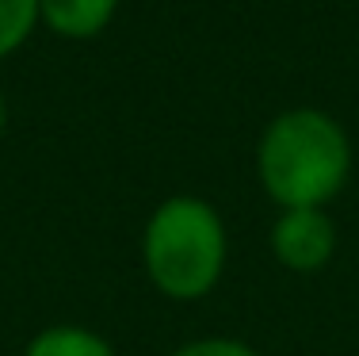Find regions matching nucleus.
<instances>
[{"instance_id":"f257e3e1","label":"nucleus","mask_w":359,"mask_h":356,"mask_svg":"<svg viewBox=\"0 0 359 356\" xmlns=\"http://www.w3.org/2000/svg\"><path fill=\"white\" fill-rule=\"evenodd\" d=\"M256 176L279 211L329 207L352 176V142L332 115L290 107L264 126L256 142Z\"/></svg>"},{"instance_id":"f03ea898","label":"nucleus","mask_w":359,"mask_h":356,"mask_svg":"<svg viewBox=\"0 0 359 356\" xmlns=\"http://www.w3.org/2000/svg\"><path fill=\"white\" fill-rule=\"evenodd\" d=\"M229 257V234L218 207L199 196H168L153 207L142 230V268L172 303L207 299Z\"/></svg>"},{"instance_id":"7ed1b4c3","label":"nucleus","mask_w":359,"mask_h":356,"mask_svg":"<svg viewBox=\"0 0 359 356\" xmlns=\"http://www.w3.org/2000/svg\"><path fill=\"white\" fill-rule=\"evenodd\" d=\"M271 257L287 272H321L337 253V223L329 218L325 207H298L279 211L268 234Z\"/></svg>"},{"instance_id":"20e7f679","label":"nucleus","mask_w":359,"mask_h":356,"mask_svg":"<svg viewBox=\"0 0 359 356\" xmlns=\"http://www.w3.org/2000/svg\"><path fill=\"white\" fill-rule=\"evenodd\" d=\"M118 0H39V20L54 35L92 39L111 23Z\"/></svg>"},{"instance_id":"39448f33","label":"nucleus","mask_w":359,"mask_h":356,"mask_svg":"<svg viewBox=\"0 0 359 356\" xmlns=\"http://www.w3.org/2000/svg\"><path fill=\"white\" fill-rule=\"evenodd\" d=\"M23 356H118V352L104 334H96V329L62 322V326L39 329L27 341Z\"/></svg>"},{"instance_id":"423d86ee","label":"nucleus","mask_w":359,"mask_h":356,"mask_svg":"<svg viewBox=\"0 0 359 356\" xmlns=\"http://www.w3.org/2000/svg\"><path fill=\"white\" fill-rule=\"evenodd\" d=\"M39 23V0H0V58L15 54Z\"/></svg>"},{"instance_id":"0eeeda50","label":"nucleus","mask_w":359,"mask_h":356,"mask_svg":"<svg viewBox=\"0 0 359 356\" xmlns=\"http://www.w3.org/2000/svg\"><path fill=\"white\" fill-rule=\"evenodd\" d=\"M168 356H260L249 341L241 337H195V341H184L180 349H172Z\"/></svg>"},{"instance_id":"6e6552de","label":"nucleus","mask_w":359,"mask_h":356,"mask_svg":"<svg viewBox=\"0 0 359 356\" xmlns=\"http://www.w3.org/2000/svg\"><path fill=\"white\" fill-rule=\"evenodd\" d=\"M8 126V104H4V92H0V134H4Z\"/></svg>"}]
</instances>
